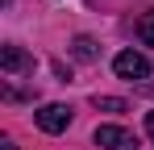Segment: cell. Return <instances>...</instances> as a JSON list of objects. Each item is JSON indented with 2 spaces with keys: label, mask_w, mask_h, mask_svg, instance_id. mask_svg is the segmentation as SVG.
<instances>
[{
  "label": "cell",
  "mask_w": 154,
  "mask_h": 150,
  "mask_svg": "<svg viewBox=\"0 0 154 150\" xmlns=\"http://www.w3.org/2000/svg\"><path fill=\"white\" fill-rule=\"evenodd\" d=\"M112 71L121 79H129V83H150V58L137 54V50H121L112 58Z\"/></svg>",
  "instance_id": "1"
},
{
  "label": "cell",
  "mask_w": 154,
  "mask_h": 150,
  "mask_svg": "<svg viewBox=\"0 0 154 150\" xmlns=\"http://www.w3.org/2000/svg\"><path fill=\"white\" fill-rule=\"evenodd\" d=\"M71 104H42L38 113H33V125L42 129V133H63L67 125H71Z\"/></svg>",
  "instance_id": "2"
},
{
  "label": "cell",
  "mask_w": 154,
  "mask_h": 150,
  "mask_svg": "<svg viewBox=\"0 0 154 150\" xmlns=\"http://www.w3.org/2000/svg\"><path fill=\"white\" fill-rule=\"evenodd\" d=\"M96 146L100 150H137V133L125 125H96Z\"/></svg>",
  "instance_id": "3"
},
{
  "label": "cell",
  "mask_w": 154,
  "mask_h": 150,
  "mask_svg": "<svg viewBox=\"0 0 154 150\" xmlns=\"http://www.w3.org/2000/svg\"><path fill=\"white\" fill-rule=\"evenodd\" d=\"M0 71L4 75H33V54L8 42V46L0 50Z\"/></svg>",
  "instance_id": "4"
},
{
  "label": "cell",
  "mask_w": 154,
  "mask_h": 150,
  "mask_svg": "<svg viewBox=\"0 0 154 150\" xmlns=\"http://www.w3.org/2000/svg\"><path fill=\"white\" fill-rule=\"evenodd\" d=\"M71 54H75L79 63H96V58H100V46H96V38H88V33H79L75 42H71Z\"/></svg>",
  "instance_id": "5"
},
{
  "label": "cell",
  "mask_w": 154,
  "mask_h": 150,
  "mask_svg": "<svg viewBox=\"0 0 154 150\" xmlns=\"http://www.w3.org/2000/svg\"><path fill=\"white\" fill-rule=\"evenodd\" d=\"M92 108H100V113H125L129 104L121 96H92Z\"/></svg>",
  "instance_id": "6"
},
{
  "label": "cell",
  "mask_w": 154,
  "mask_h": 150,
  "mask_svg": "<svg viewBox=\"0 0 154 150\" xmlns=\"http://www.w3.org/2000/svg\"><path fill=\"white\" fill-rule=\"evenodd\" d=\"M137 33H142V42H146V46H154V8L137 21Z\"/></svg>",
  "instance_id": "7"
},
{
  "label": "cell",
  "mask_w": 154,
  "mask_h": 150,
  "mask_svg": "<svg viewBox=\"0 0 154 150\" xmlns=\"http://www.w3.org/2000/svg\"><path fill=\"white\" fill-rule=\"evenodd\" d=\"M146 133H150V142H154V113H146Z\"/></svg>",
  "instance_id": "8"
},
{
  "label": "cell",
  "mask_w": 154,
  "mask_h": 150,
  "mask_svg": "<svg viewBox=\"0 0 154 150\" xmlns=\"http://www.w3.org/2000/svg\"><path fill=\"white\" fill-rule=\"evenodd\" d=\"M137 92H146V96H154V83H137Z\"/></svg>",
  "instance_id": "9"
}]
</instances>
